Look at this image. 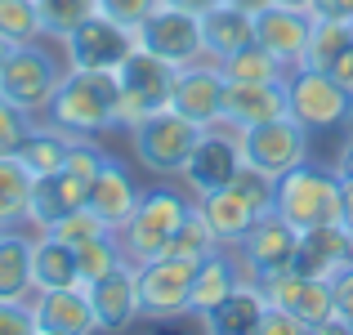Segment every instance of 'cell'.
<instances>
[{
    "label": "cell",
    "mask_w": 353,
    "mask_h": 335,
    "mask_svg": "<svg viewBox=\"0 0 353 335\" xmlns=\"http://www.w3.org/2000/svg\"><path fill=\"white\" fill-rule=\"evenodd\" d=\"M255 282L273 304L295 313L304 322V331H336V295H331L327 277H304L291 273V268H277V273H264Z\"/></svg>",
    "instance_id": "obj_10"
},
{
    "label": "cell",
    "mask_w": 353,
    "mask_h": 335,
    "mask_svg": "<svg viewBox=\"0 0 353 335\" xmlns=\"http://www.w3.org/2000/svg\"><path fill=\"white\" fill-rule=\"evenodd\" d=\"M139 197H143V188H139V183L130 179L125 165H121L117 156H103V165H99L94 179H90L85 206L94 210V215L103 219L108 228H121V223L130 219V210L139 206Z\"/></svg>",
    "instance_id": "obj_21"
},
{
    "label": "cell",
    "mask_w": 353,
    "mask_h": 335,
    "mask_svg": "<svg viewBox=\"0 0 353 335\" xmlns=\"http://www.w3.org/2000/svg\"><path fill=\"white\" fill-rule=\"evenodd\" d=\"M340 223L353 232V179H345V188H340Z\"/></svg>",
    "instance_id": "obj_48"
},
{
    "label": "cell",
    "mask_w": 353,
    "mask_h": 335,
    "mask_svg": "<svg viewBox=\"0 0 353 335\" xmlns=\"http://www.w3.org/2000/svg\"><path fill=\"white\" fill-rule=\"evenodd\" d=\"M291 116V94L286 81H228L224 77V108L219 121L233 130H250L264 121H282Z\"/></svg>",
    "instance_id": "obj_14"
},
{
    "label": "cell",
    "mask_w": 353,
    "mask_h": 335,
    "mask_svg": "<svg viewBox=\"0 0 353 335\" xmlns=\"http://www.w3.org/2000/svg\"><path fill=\"white\" fill-rule=\"evenodd\" d=\"M32 232L0 228V300H32Z\"/></svg>",
    "instance_id": "obj_27"
},
{
    "label": "cell",
    "mask_w": 353,
    "mask_h": 335,
    "mask_svg": "<svg viewBox=\"0 0 353 335\" xmlns=\"http://www.w3.org/2000/svg\"><path fill=\"white\" fill-rule=\"evenodd\" d=\"M309 14L327 18V23H349V18H353V0H313Z\"/></svg>",
    "instance_id": "obj_45"
},
{
    "label": "cell",
    "mask_w": 353,
    "mask_h": 335,
    "mask_svg": "<svg viewBox=\"0 0 353 335\" xmlns=\"http://www.w3.org/2000/svg\"><path fill=\"white\" fill-rule=\"evenodd\" d=\"M165 108L179 112L183 121H192V125H201V130L219 125V108H224V72H219V63L201 59V63L179 68L174 81H170Z\"/></svg>",
    "instance_id": "obj_13"
},
{
    "label": "cell",
    "mask_w": 353,
    "mask_h": 335,
    "mask_svg": "<svg viewBox=\"0 0 353 335\" xmlns=\"http://www.w3.org/2000/svg\"><path fill=\"white\" fill-rule=\"evenodd\" d=\"M32 277L36 291H54V286H77L81 268H77V246H68L54 232H32Z\"/></svg>",
    "instance_id": "obj_28"
},
{
    "label": "cell",
    "mask_w": 353,
    "mask_h": 335,
    "mask_svg": "<svg viewBox=\"0 0 353 335\" xmlns=\"http://www.w3.org/2000/svg\"><path fill=\"white\" fill-rule=\"evenodd\" d=\"M192 215V192L188 188H148L139 197V206L130 210V219L121 223L117 232V246L130 264H148V259H161L165 246H170L174 228Z\"/></svg>",
    "instance_id": "obj_2"
},
{
    "label": "cell",
    "mask_w": 353,
    "mask_h": 335,
    "mask_svg": "<svg viewBox=\"0 0 353 335\" xmlns=\"http://www.w3.org/2000/svg\"><path fill=\"white\" fill-rule=\"evenodd\" d=\"M201 139V125L183 121L179 112L157 108L148 121H139L130 130V148H134V161L143 165L148 174H161V179H179L183 165H188L192 148Z\"/></svg>",
    "instance_id": "obj_5"
},
{
    "label": "cell",
    "mask_w": 353,
    "mask_h": 335,
    "mask_svg": "<svg viewBox=\"0 0 353 335\" xmlns=\"http://www.w3.org/2000/svg\"><path fill=\"white\" fill-rule=\"evenodd\" d=\"M54 237H63L68 246H85V241H94V237H103V232H112L103 219L94 215L90 206H81V210H72V215H63L59 223H54Z\"/></svg>",
    "instance_id": "obj_38"
},
{
    "label": "cell",
    "mask_w": 353,
    "mask_h": 335,
    "mask_svg": "<svg viewBox=\"0 0 353 335\" xmlns=\"http://www.w3.org/2000/svg\"><path fill=\"white\" fill-rule=\"evenodd\" d=\"M219 72H224L228 81H286L291 77V68H286L273 50H264L259 41L241 45L237 54H228V59L219 63Z\"/></svg>",
    "instance_id": "obj_31"
},
{
    "label": "cell",
    "mask_w": 353,
    "mask_h": 335,
    "mask_svg": "<svg viewBox=\"0 0 353 335\" xmlns=\"http://www.w3.org/2000/svg\"><path fill=\"white\" fill-rule=\"evenodd\" d=\"M9 54H14V41H5V36H0V72H5V63H9Z\"/></svg>",
    "instance_id": "obj_50"
},
{
    "label": "cell",
    "mask_w": 353,
    "mask_h": 335,
    "mask_svg": "<svg viewBox=\"0 0 353 335\" xmlns=\"http://www.w3.org/2000/svg\"><path fill=\"white\" fill-rule=\"evenodd\" d=\"M349 41H353V18H349Z\"/></svg>",
    "instance_id": "obj_53"
},
{
    "label": "cell",
    "mask_w": 353,
    "mask_h": 335,
    "mask_svg": "<svg viewBox=\"0 0 353 335\" xmlns=\"http://www.w3.org/2000/svg\"><path fill=\"white\" fill-rule=\"evenodd\" d=\"M68 68H85V72H117L125 63V54L134 50V32L112 23L108 14H90L85 23H77L68 36L59 41Z\"/></svg>",
    "instance_id": "obj_9"
},
{
    "label": "cell",
    "mask_w": 353,
    "mask_h": 335,
    "mask_svg": "<svg viewBox=\"0 0 353 335\" xmlns=\"http://www.w3.org/2000/svg\"><path fill=\"white\" fill-rule=\"evenodd\" d=\"M233 192H241V197L255 206V215H264V210H273V192H277V179L273 174H264L259 165L241 161V170L233 174V183H228Z\"/></svg>",
    "instance_id": "obj_37"
},
{
    "label": "cell",
    "mask_w": 353,
    "mask_h": 335,
    "mask_svg": "<svg viewBox=\"0 0 353 335\" xmlns=\"http://www.w3.org/2000/svg\"><path fill=\"white\" fill-rule=\"evenodd\" d=\"M0 335H41L36 295L32 300H0Z\"/></svg>",
    "instance_id": "obj_39"
},
{
    "label": "cell",
    "mask_w": 353,
    "mask_h": 335,
    "mask_svg": "<svg viewBox=\"0 0 353 335\" xmlns=\"http://www.w3.org/2000/svg\"><path fill=\"white\" fill-rule=\"evenodd\" d=\"M103 143L99 139H72V148H68V170H77L81 179H94V170L103 165Z\"/></svg>",
    "instance_id": "obj_42"
},
{
    "label": "cell",
    "mask_w": 353,
    "mask_h": 335,
    "mask_svg": "<svg viewBox=\"0 0 353 335\" xmlns=\"http://www.w3.org/2000/svg\"><path fill=\"white\" fill-rule=\"evenodd\" d=\"M259 335H304V322L295 318V313H286L282 304L268 300L264 318H259Z\"/></svg>",
    "instance_id": "obj_44"
},
{
    "label": "cell",
    "mask_w": 353,
    "mask_h": 335,
    "mask_svg": "<svg viewBox=\"0 0 353 335\" xmlns=\"http://www.w3.org/2000/svg\"><path fill=\"white\" fill-rule=\"evenodd\" d=\"M161 5H170V9H183V14H210L215 5H224V0H161Z\"/></svg>",
    "instance_id": "obj_47"
},
{
    "label": "cell",
    "mask_w": 353,
    "mask_h": 335,
    "mask_svg": "<svg viewBox=\"0 0 353 335\" xmlns=\"http://www.w3.org/2000/svg\"><path fill=\"white\" fill-rule=\"evenodd\" d=\"M117 264H125V255H121V246H117V232H103V237H94V241H85V246H77L81 286L99 282V277L112 273Z\"/></svg>",
    "instance_id": "obj_35"
},
{
    "label": "cell",
    "mask_w": 353,
    "mask_h": 335,
    "mask_svg": "<svg viewBox=\"0 0 353 335\" xmlns=\"http://www.w3.org/2000/svg\"><path fill=\"white\" fill-rule=\"evenodd\" d=\"M99 14H108L112 23L130 27V32H139V27L148 23V14H157L161 9V0H94Z\"/></svg>",
    "instance_id": "obj_40"
},
{
    "label": "cell",
    "mask_w": 353,
    "mask_h": 335,
    "mask_svg": "<svg viewBox=\"0 0 353 335\" xmlns=\"http://www.w3.org/2000/svg\"><path fill=\"white\" fill-rule=\"evenodd\" d=\"M345 90H349V103H353V77H349V81H345Z\"/></svg>",
    "instance_id": "obj_52"
},
{
    "label": "cell",
    "mask_w": 353,
    "mask_h": 335,
    "mask_svg": "<svg viewBox=\"0 0 353 335\" xmlns=\"http://www.w3.org/2000/svg\"><path fill=\"white\" fill-rule=\"evenodd\" d=\"M85 291H90V304H94L99 331H125L143 318V309H139V268L130 259L117 264L112 273H103L99 282H90Z\"/></svg>",
    "instance_id": "obj_17"
},
{
    "label": "cell",
    "mask_w": 353,
    "mask_h": 335,
    "mask_svg": "<svg viewBox=\"0 0 353 335\" xmlns=\"http://www.w3.org/2000/svg\"><path fill=\"white\" fill-rule=\"evenodd\" d=\"M201 210V219L210 223V232H215L219 246H237L241 237H246V228L255 223V206H250L241 192L233 188H219V192H206V197H192Z\"/></svg>",
    "instance_id": "obj_26"
},
{
    "label": "cell",
    "mask_w": 353,
    "mask_h": 335,
    "mask_svg": "<svg viewBox=\"0 0 353 335\" xmlns=\"http://www.w3.org/2000/svg\"><path fill=\"white\" fill-rule=\"evenodd\" d=\"M27 130H32V116H27L23 108H14L5 94H0V156L18 152V143H23Z\"/></svg>",
    "instance_id": "obj_41"
},
{
    "label": "cell",
    "mask_w": 353,
    "mask_h": 335,
    "mask_svg": "<svg viewBox=\"0 0 353 335\" xmlns=\"http://www.w3.org/2000/svg\"><path fill=\"white\" fill-rule=\"evenodd\" d=\"M246 282V268H241L237 250L233 246H215L206 259L197 264V273H192V300H188V318H201V313H210L224 295H233L237 286Z\"/></svg>",
    "instance_id": "obj_22"
},
{
    "label": "cell",
    "mask_w": 353,
    "mask_h": 335,
    "mask_svg": "<svg viewBox=\"0 0 353 335\" xmlns=\"http://www.w3.org/2000/svg\"><path fill=\"white\" fill-rule=\"evenodd\" d=\"M237 134H241V156L250 165H259L264 174H273V179L295 170V165H304V161H313V134L295 116L264 121V125L237 130Z\"/></svg>",
    "instance_id": "obj_7"
},
{
    "label": "cell",
    "mask_w": 353,
    "mask_h": 335,
    "mask_svg": "<svg viewBox=\"0 0 353 335\" xmlns=\"http://www.w3.org/2000/svg\"><path fill=\"white\" fill-rule=\"evenodd\" d=\"M241 161H246V156H241V134L219 121V125L201 130V139H197V148H192L188 165H183L179 183L192 192V197H206V192H219V188L233 183Z\"/></svg>",
    "instance_id": "obj_8"
},
{
    "label": "cell",
    "mask_w": 353,
    "mask_h": 335,
    "mask_svg": "<svg viewBox=\"0 0 353 335\" xmlns=\"http://www.w3.org/2000/svg\"><path fill=\"white\" fill-rule=\"evenodd\" d=\"M250 41H255V14L233 5H215L210 14H201V45H206L210 63H224L228 54H237Z\"/></svg>",
    "instance_id": "obj_25"
},
{
    "label": "cell",
    "mask_w": 353,
    "mask_h": 335,
    "mask_svg": "<svg viewBox=\"0 0 353 335\" xmlns=\"http://www.w3.org/2000/svg\"><path fill=\"white\" fill-rule=\"evenodd\" d=\"M36 318L41 335H90L99 331L94 304H90L85 286H54V291H36Z\"/></svg>",
    "instance_id": "obj_20"
},
{
    "label": "cell",
    "mask_w": 353,
    "mask_h": 335,
    "mask_svg": "<svg viewBox=\"0 0 353 335\" xmlns=\"http://www.w3.org/2000/svg\"><path fill=\"white\" fill-rule=\"evenodd\" d=\"M340 179L331 165L304 161L295 170L277 174V192H273V210L295 228H313V223H340Z\"/></svg>",
    "instance_id": "obj_4"
},
{
    "label": "cell",
    "mask_w": 353,
    "mask_h": 335,
    "mask_svg": "<svg viewBox=\"0 0 353 335\" xmlns=\"http://www.w3.org/2000/svg\"><path fill=\"white\" fill-rule=\"evenodd\" d=\"M117 72H85V68H68L54 90L50 108H45L41 121H50L54 130L72 139H103L117 130Z\"/></svg>",
    "instance_id": "obj_1"
},
{
    "label": "cell",
    "mask_w": 353,
    "mask_h": 335,
    "mask_svg": "<svg viewBox=\"0 0 353 335\" xmlns=\"http://www.w3.org/2000/svg\"><path fill=\"white\" fill-rule=\"evenodd\" d=\"M174 63L157 59L152 50H143V45H134V50L125 54V63L117 68V81L125 94H139L148 99L152 108H165V99H170V81H174Z\"/></svg>",
    "instance_id": "obj_24"
},
{
    "label": "cell",
    "mask_w": 353,
    "mask_h": 335,
    "mask_svg": "<svg viewBox=\"0 0 353 335\" xmlns=\"http://www.w3.org/2000/svg\"><path fill=\"white\" fill-rule=\"evenodd\" d=\"M295 241H300V228L286 223L277 210H264V215L246 228V237H241L233 250H237L241 268H246V277H264V273H277V268L291 264Z\"/></svg>",
    "instance_id": "obj_15"
},
{
    "label": "cell",
    "mask_w": 353,
    "mask_h": 335,
    "mask_svg": "<svg viewBox=\"0 0 353 335\" xmlns=\"http://www.w3.org/2000/svg\"><path fill=\"white\" fill-rule=\"evenodd\" d=\"M273 5H286V9H309L313 0H273Z\"/></svg>",
    "instance_id": "obj_51"
},
{
    "label": "cell",
    "mask_w": 353,
    "mask_h": 335,
    "mask_svg": "<svg viewBox=\"0 0 353 335\" xmlns=\"http://www.w3.org/2000/svg\"><path fill=\"white\" fill-rule=\"evenodd\" d=\"M85 192H90V179H81L77 170H54V174H41L32 179V206H27V223L36 232H50L63 215L85 206Z\"/></svg>",
    "instance_id": "obj_19"
},
{
    "label": "cell",
    "mask_w": 353,
    "mask_h": 335,
    "mask_svg": "<svg viewBox=\"0 0 353 335\" xmlns=\"http://www.w3.org/2000/svg\"><path fill=\"white\" fill-rule=\"evenodd\" d=\"M331 295H336V331H353V264L331 277Z\"/></svg>",
    "instance_id": "obj_43"
},
{
    "label": "cell",
    "mask_w": 353,
    "mask_h": 335,
    "mask_svg": "<svg viewBox=\"0 0 353 335\" xmlns=\"http://www.w3.org/2000/svg\"><path fill=\"white\" fill-rule=\"evenodd\" d=\"M0 36L14 45H32L41 41V9L36 0H0Z\"/></svg>",
    "instance_id": "obj_34"
},
{
    "label": "cell",
    "mask_w": 353,
    "mask_h": 335,
    "mask_svg": "<svg viewBox=\"0 0 353 335\" xmlns=\"http://www.w3.org/2000/svg\"><path fill=\"white\" fill-rule=\"evenodd\" d=\"M63 72H68V59H63L59 41L41 36L32 45H14L5 72H0V94L14 108H23L32 121H41L54 90H59V81H63Z\"/></svg>",
    "instance_id": "obj_3"
},
{
    "label": "cell",
    "mask_w": 353,
    "mask_h": 335,
    "mask_svg": "<svg viewBox=\"0 0 353 335\" xmlns=\"http://www.w3.org/2000/svg\"><path fill=\"white\" fill-rule=\"evenodd\" d=\"M349 264H353V232L345 223H313V228H300V241H295V255L286 268L331 282Z\"/></svg>",
    "instance_id": "obj_16"
},
{
    "label": "cell",
    "mask_w": 353,
    "mask_h": 335,
    "mask_svg": "<svg viewBox=\"0 0 353 335\" xmlns=\"http://www.w3.org/2000/svg\"><path fill=\"white\" fill-rule=\"evenodd\" d=\"M32 206V170L14 152L0 156V228H23Z\"/></svg>",
    "instance_id": "obj_30"
},
{
    "label": "cell",
    "mask_w": 353,
    "mask_h": 335,
    "mask_svg": "<svg viewBox=\"0 0 353 335\" xmlns=\"http://www.w3.org/2000/svg\"><path fill=\"white\" fill-rule=\"evenodd\" d=\"M349 50H353L349 23H327V18H313V36H309V50H304V63H300V68L331 72Z\"/></svg>",
    "instance_id": "obj_32"
},
{
    "label": "cell",
    "mask_w": 353,
    "mask_h": 335,
    "mask_svg": "<svg viewBox=\"0 0 353 335\" xmlns=\"http://www.w3.org/2000/svg\"><path fill=\"white\" fill-rule=\"evenodd\" d=\"M286 94H291V116L300 121L309 134H327V130H345L353 121L349 90L340 85L331 72L318 68H295L286 77Z\"/></svg>",
    "instance_id": "obj_6"
},
{
    "label": "cell",
    "mask_w": 353,
    "mask_h": 335,
    "mask_svg": "<svg viewBox=\"0 0 353 335\" xmlns=\"http://www.w3.org/2000/svg\"><path fill=\"white\" fill-rule=\"evenodd\" d=\"M331 170H336L340 179H353V121L345 125V139H340V148H336V161H331Z\"/></svg>",
    "instance_id": "obj_46"
},
{
    "label": "cell",
    "mask_w": 353,
    "mask_h": 335,
    "mask_svg": "<svg viewBox=\"0 0 353 335\" xmlns=\"http://www.w3.org/2000/svg\"><path fill=\"white\" fill-rule=\"evenodd\" d=\"M68 148H72V134L54 130L50 121H32V130L23 134V143H18L14 156L32 170V179H41V174L68 170Z\"/></svg>",
    "instance_id": "obj_29"
},
{
    "label": "cell",
    "mask_w": 353,
    "mask_h": 335,
    "mask_svg": "<svg viewBox=\"0 0 353 335\" xmlns=\"http://www.w3.org/2000/svg\"><path fill=\"white\" fill-rule=\"evenodd\" d=\"M264 309H268V295L259 291L255 277H246L233 295H224V300L210 313H201L197 322H201V331H215V335H259Z\"/></svg>",
    "instance_id": "obj_23"
},
{
    "label": "cell",
    "mask_w": 353,
    "mask_h": 335,
    "mask_svg": "<svg viewBox=\"0 0 353 335\" xmlns=\"http://www.w3.org/2000/svg\"><path fill=\"white\" fill-rule=\"evenodd\" d=\"M219 241H215V232H210V223L201 219V210H197V201H192V215L174 228V237H170V246H165V259H188V264H201V259L215 250Z\"/></svg>",
    "instance_id": "obj_33"
},
{
    "label": "cell",
    "mask_w": 353,
    "mask_h": 335,
    "mask_svg": "<svg viewBox=\"0 0 353 335\" xmlns=\"http://www.w3.org/2000/svg\"><path fill=\"white\" fill-rule=\"evenodd\" d=\"M36 9H41V32L50 41H63L77 23L94 14V0H36Z\"/></svg>",
    "instance_id": "obj_36"
},
{
    "label": "cell",
    "mask_w": 353,
    "mask_h": 335,
    "mask_svg": "<svg viewBox=\"0 0 353 335\" xmlns=\"http://www.w3.org/2000/svg\"><path fill=\"white\" fill-rule=\"evenodd\" d=\"M192 273H197V264H188V259H165V255L139 264V309H143V318L148 322L188 318Z\"/></svg>",
    "instance_id": "obj_11"
},
{
    "label": "cell",
    "mask_w": 353,
    "mask_h": 335,
    "mask_svg": "<svg viewBox=\"0 0 353 335\" xmlns=\"http://www.w3.org/2000/svg\"><path fill=\"white\" fill-rule=\"evenodd\" d=\"M313 36V14L309 9H286V5H268L264 14H255V41L264 50H273L286 68H300L304 50Z\"/></svg>",
    "instance_id": "obj_18"
},
{
    "label": "cell",
    "mask_w": 353,
    "mask_h": 335,
    "mask_svg": "<svg viewBox=\"0 0 353 335\" xmlns=\"http://www.w3.org/2000/svg\"><path fill=\"white\" fill-rule=\"evenodd\" d=\"M134 45L152 50L157 59L174 63V68H188V63L206 59V45H201V18L183 14V9L161 5L157 14H148V23L134 32Z\"/></svg>",
    "instance_id": "obj_12"
},
{
    "label": "cell",
    "mask_w": 353,
    "mask_h": 335,
    "mask_svg": "<svg viewBox=\"0 0 353 335\" xmlns=\"http://www.w3.org/2000/svg\"><path fill=\"white\" fill-rule=\"evenodd\" d=\"M224 5H233V9H246V14H264L273 0H224Z\"/></svg>",
    "instance_id": "obj_49"
}]
</instances>
